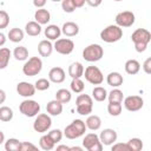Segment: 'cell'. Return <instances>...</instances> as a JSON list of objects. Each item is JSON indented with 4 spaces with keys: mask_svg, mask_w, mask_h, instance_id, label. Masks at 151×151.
I'll use <instances>...</instances> for the list:
<instances>
[{
    "mask_svg": "<svg viewBox=\"0 0 151 151\" xmlns=\"http://www.w3.org/2000/svg\"><path fill=\"white\" fill-rule=\"evenodd\" d=\"M25 31L28 35L31 37H35V35H39L40 32H41V25L38 24L37 21H28L25 26Z\"/></svg>",
    "mask_w": 151,
    "mask_h": 151,
    "instance_id": "obj_25",
    "label": "cell"
},
{
    "mask_svg": "<svg viewBox=\"0 0 151 151\" xmlns=\"http://www.w3.org/2000/svg\"><path fill=\"white\" fill-rule=\"evenodd\" d=\"M4 142H5V134H4V132L0 130V145H1Z\"/></svg>",
    "mask_w": 151,
    "mask_h": 151,
    "instance_id": "obj_52",
    "label": "cell"
},
{
    "mask_svg": "<svg viewBox=\"0 0 151 151\" xmlns=\"http://www.w3.org/2000/svg\"><path fill=\"white\" fill-rule=\"evenodd\" d=\"M5 42H6V35L0 32V46L5 45Z\"/></svg>",
    "mask_w": 151,
    "mask_h": 151,
    "instance_id": "obj_50",
    "label": "cell"
},
{
    "mask_svg": "<svg viewBox=\"0 0 151 151\" xmlns=\"http://www.w3.org/2000/svg\"><path fill=\"white\" fill-rule=\"evenodd\" d=\"M136 17L131 11H124L116 15V24L119 27H130L134 24Z\"/></svg>",
    "mask_w": 151,
    "mask_h": 151,
    "instance_id": "obj_12",
    "label": "cell"
},
{
    "mask_svg": "<svg viewBox=\"0 0 151 151\" xmlns=\"http://www.w3.org/2000/svg\"><path fill=\"white\" fill-rule=\"evenodd\" d=\"M76 107L77 112L81 116H87L92 112L93 101L88 94H79L76 99Z\"/></svg>",
    "mask_w": 151,
    "mask_h": 151,
    "instance_id": "obj_5",
    "label": "cell"
},
{
    "mask_svg": "<svg viewBox=\"0 0 151 151\" xmlns=\"http://www.w3.org/2000/svg\"><path fill=\"white\" fill-rule=\"evenodd\" d=\"M53 51V45L51 44L50 40H41L38 44V52L41 57H50Z\"/></svg>",
    "mask_w": 151,
    "mask_h": 151,
    "instance_id": "obj_21",
    "label": "cell"
},
{
    "mask_svg": "<svg viewBox=\"0 0 151 151\" xmlns=\"http://www.w3.org/2000/svg\"><path fill=\"white\" fill-rule=\"evenodd\" d=\"M65 71L61 68V67H53L48 72V80L52 81V83H55V84H60L65 80Z\"/></svg>",
    "mask_w": 151,
    "mask_h": 151,
    "instance_id": "obj_16",
    "label": "cell"
},
{
    "mask_svg": "<svg viewBox=\"0 0 151 151\" xmlns=\"http://www.w3.org/2000/svg\"><path fill=\"white\" fill-rule=\"evenodd\" d=\"M99 139L103 145H112L117 140V132L113 129H104L100 132Z\"/></svg>",
    "mask_w": 151,
    "mask_h": 151,
    "instance_id": "obj_15",
    "label": "cell"
},
{
    "mask_svg": "<svg viewBox=\"0 0 151 151\" xmlns=\"http://www.w3.org/2000/svg\"><path fill=\"white\" fill-rule=\"evenodd\" d=\"M8 39L12 42H20L24 39V31L20 29V28H18V27H14V28L9 29V32H8Z\"/></svg>",
    "mask_w": 151,
    "mask_h": 151,
    "instance_id": "obj_29",
    "label": "cell"
},
{
    "mask_svg": "<svg viewBox=\"0 0 151 151\" xmlns=\"http://www.w3.org/2000/svg\"><path fill=\"white\" fill-rule=\"evenodd\" d=\"M61 34V29L57 25H48L45 28V37L48 40H57Z\"/></svg>",
    "mask_w": 151,
    "mask_h": 151,
    "instance_id": "obj_23",
    "label": "cell"
},
{
    "mask_svg": "<svg viewBox=\"0 0 151 151\" xmlns=\"http://www.w3.org/2000/svg\"><path fill=\"white\" fill-rule=\"evenodd\" d=\"M20 144L19 139L17 138H9L5 142V150L6 151H20Z\"/></svg>",
    "mask_w": 151,
    "mask_h": 151,
    "instance_id": "obj_35",
    "label": "cell"
},
{
    "mask_svg": "<svg viewBox=\"0 0 151 151\" xmlns=\"http://www.w3.org/2000/svg\"><path fill=\"white\" fill-rule=\"evenodd\" d=\"M143 70H144L145 73H147V74L151 73V58H147V59L144 61V64H143Z\"/></svg>",
    "mask_w": 151,
    "mask_h": 151,
    "instance_id": "obj_45",
    "label": "cell"
},
{
    "mask_svg": "<svg viewBox=\"0 0 151 151\" xmlns=\"http://www.w3.org/2000/svg\"><path fill=\"white\" fill-rule=\"evenodd\" d=\"M13 119V110L8 106H1L0 107V120L1 122H11Z\"/></svg>",
    "mask_w": 151,
    "mask_h": 151,
    "instance_id": "obj_33",
    "label": "cell"
},
{
    "mask_svg": "<svg viewBox=\"0 0 151 151\" xmlns=\"http://www.w3.org/2000/svg\"><path fill=\"white\" fill-rule=\"evenodd\" d=\"M92 97L97 101H104L107 98V91L101 86H96L92 90Z\"/></svg>",
    "mask_w": 151,
    "mask_h": 151,
    "instance_id": "obj_31",
    "label": "cell"
},
{
    "mask_svg": "<svg viewBox=\"0 0 151 151\" xmlns=\"http://www.w3.org/2000/svg\"><path fill=\"white\" fill-rule=\"evenodd\" d=\"M103 55H104V50L98 44H91L87 47H85L83 51V58L88 63L98 61L103 58Z\"/></svg>",
    "mask_w": 151,
    "mask_h": 151,
    "instance_id": "obj_4",
    "label": "cell"
},
{
    "mask_svg": "<svg viewBox=\"0 0 151 151\" xmlns=\"http://www.w3.org/2000/svg\"><path fill=\"white\" fill-rule=\"evenodd\" d=\"M37 150H38V146H35L32 143L22 142L20 144V151H37Z\"/></svg>",
    "mask_w": 151,
    "mask_h": 151,
    "instance_id": "obj_43",
    "label": "cell"
},
{
    "mask_svg": "<svg viewBox=\"0 0 151 151\" xmlns=\"http://www.w3.org/2000/svg\"><path fill=\"white\" fill-rule=\"evenodd\" d=\"M71 150H77V151H81L83 149L81 147H79V146H73V147H70V151Z\"/></svg>",
    "mask_w": 151,
    "mask_h": 151,
    "instance_id": "obj_53",
    "label": "cell"
},
{
    "mask_svg": "<svg viewBox=\"0 0 151 151\" xmlns=\"http://www.w3.org/2000/svg\"><path fill=\"white\" fill-rule=\"evenodd\" d=\"M17 92L19 96L21 97H25V98H28V97H32L34 96L35 93V87L33 84L31 83H27V81H21L17 85Z\"/></svg>",
    "mask_w": 151,
    "mask_h": 151,
    "instance_id": "obj_14",
    "label": "cell"
},
{
    "mask_svg": "<svg viewBox=\"0 0 151 151\" xmlns=\"http://www.w3.org/2000/svg\"><path fill=\"white\" fill-rule=\"evenodd\" d=\"M54 145H55V143L51 139V137H50L48 134H44V136H41L40 139H39V146H40L42 150H45V151L53 150Z\"/></svg>",
    "mask_w": 151,
    "mask_h": 151,
    "instance_id": "obj_28",
    "label": "cell"
},
{
    "mask_svg": "<svg viewBox=\"0 0 151 151\" xmlns=\"http://www.w3.org/2000/svg\"><path fill=\"white\" fill-rule=\"evenodd\" d=\"M139 70H140V64L136 59H130L125 63V71L127 74H131V76L137 74Z\"/></svg>",
    "mask_w": 151,
    "mask_h": 151,
    "instance_id": "obj_26",
    "label": "cell"
},
{
    "mask_svg": "<svg viewBox=\"0 0 151 151\" xmlns=\"http://www.w3.org/2000/svg\"><path fill=\"white\" fill-rule=\"evenodd\" d=\"M86 131V125L85 122L81 119H74L70 125H67L64 130V136L68 139H76L81 137Z\"/></svg>",
    "mask_w": 151,
    "mask_h": 151,
    "instance_id": "obj_2",
    "label": "cell"
},
{
    "mask_svg": "<svg viewBox=\"0 0 151 151\" xmlns=\"http://www.w3.org/2000/svg\"><path fill=\"white\" fill-rule=\"evenodd\" d=\"M109 101L111 103H122L124 99V94L119 88H113L109 94H107Z\"/></svg>",
    "mask_w": 151,
    "mask_h": 151,
    "instance_id": "obj_34",
    "label": "cell"
},
{
    "mask_svg": "<svg viewBox=\"0 0 151 151\" xmlns=\"http://www.w3.org/2000/svg\"><path fill=\"white\" fill-rule=\"evenodd\" d=\"M143 105H144V100L139 96H129L124 99V106L130 112L140 110L143 107Z\"/></svg>",
    "mask_w": 151,
    "mask_h": 151,
    "instance_id": "obj_13",
    "label": "cell"
},
{
    "mask_svg": "<svg viewBox=\"0 0 151 151\" xmlns=\"http://www.w3.org/2000/svg\"><path fill=\"white\" fill-rule=\"evenodd\" d=\"M11 58V51L7 47H1L0 48V70H4L8 66Z\"/></svg>",
    "mask_w": 151,
    "mask_h": 151,
    "instance_id": "obj_27",
    "label": "cell"
},
{
    "mask_svg": "<svg viewBox=\"0 0 151 151\" xmlns=\"http://www.w3.org/2000/svg\"><path fill=\"white\" fill-rule=\"evenodd\" d=\"M131 40L134 44V48L137 52L142 53L146 50L150 40H151V33L145 29V28H137L132 35H131Z\"/></svg>",
    "mask_w": 151,
    "mask_h": 151,
    "instance_id": "obj_1",
    "label": "cell"
},
{
    "mask_svg": "<svg viewBox=\"0 0 151 151\" xmlns=\"http://www.w3.org/2000/svg\"><path fill=\"white\" fill-rule=\"evenodd\" d=\"M46 1H47V0H33V5H34L37 8H42V7L46 5Z\"/></svg>",
    "mask_w": 151,
    "mask_h": 151,
    "instance_id": "obj_46",
    "label": "cell"
},
{
    "mask_svg": "<svg viewBox=\"0 0 151 151\" xmlns=\"http://www.w3.org/2000/svg\"><path fill=\"white\" fill-rule=\"evenodd\" d=\"M70 86H71V90H72L73 92H76V93H81V92L84 91V88H85L84 81H83L80 78H74V79H72Z\"/></svg>",
    "mask_w": 151,
    "mask_h": 151,
    "instance_id": "obj_36",
    "label": "cell"
},
{
    "mask_svg": "<svg viewBox=\"0 0 151 151\" xmlns=\"http://www.w3.org/2000/svg\"><path fill=\"white\" fill-rule=\"evenodd\" d=\"M106 81L112 87H119L120 85H123L124 79H123V76L120 73H118V72H111V73L107 74Z\"/></svg>",
    "mask_w": 151,
    "mask_h": 151,
    "instance_id": "obj_22",
    "label": "cell"
},
{
    "mask_svg": "<svg viewBox=\"0 0 151 151\" xmlns=\"http://www.w3.org/2000/svg\"><path fill=\"white\" fill-rule=\"evenodd\" d=\"M112 151H130V147L127 144L123 143H117L112 145Z\"/></svg>",
    "mask_w": 151,
    "mask_h": 151,
    "instance_id": "obj_44",
    "label": "cell"
},
{
    "mask_svg": "<svg viewBox=\"0 0 151 151\" xmlns=\"http://www.w3.org/2000/svg\"><path fill=\"white\" fill-rule=\"evenodd\" d=\"M72 2H73V5H74L76 8H80V7L84 6V4L86 2V0H72Z\"/></svg>",
    "mask_w": 151,
    "mask_h": 151,
    "instance_id": "obj_48",
    "label": "cell"
},
{
    "mask_svg": "<svg viewBox=\"0 0 151 151\" xmlns=\"http://www.w3.org/2000/svg\"><path fill=\"white\" fill-rule=\"evenodd\" d=\"M71 98H72V94H71V92H70L68 90H66V88H60V90H58L57 93H55V99L59 100L61 104L70 103Z\"/></svg>",
    "mask_w": 151,
    "mask_h": 151,
    "instance_id": "obj_30",
    "label": "cell"
},
{
    "mask_svg": "<svg viewBox=\"0 0 151 151\" xmlns=\"http://www.w3.org/2000/svg\"><path fill=\"white\" fill-rule=\"evenodd\" d=\"M50 85H51V83H50L48 79H46V78H40V79H38V80L35 81L34 87H35V90H38V91H45V90H48V88H50Z\"/></svg>",
    "mask_w": 151,
    "mask_h": 151,
    "instance_id": "obj_39",
    "label": "cell"
},
{
    "mask_svg": "<svg viewBox=\"0 0 151 151\" xmlns=\"http://www.w3.org/2000/svg\"><path fill=\"white\" fill-rule=\"evenodd\" d=\"M52 1H54V2H58V1H61V0H52Z\"/></svg>",
    "mask_w": 151,
    "mask_h": 151,
    "instance_id": "obj_54",
    "label": "cell"
},
{
    "mask_svg": "<svg viewBox=\"0 0 151 151\" xmlns=\"http://www.w3.org/2000/svg\"><path fill=\"white\" fill-rule=\"evenodd\" d=\"M13 55H14V58L17 60L24 61V60H26L28 58V51H27V48L25 46H18V47L14 48Z\"/></svg>",
    "mask_w": 151,
    "mask_h": 151,
    "instance_id": "obj_32",
    "label": "cell"
},
{
    "mask_svg": "<svg viewBox=\"0 0 151 151\" xmlns=\"http://www.w3.org/2000/svg\"><path fill=\"white\" fill-rule=\"evenodd\" d=\"M103 0H86V2L91 6V7H98L101 4Z\"/></svg>",
    "mask_w": 151,
    "mask_h": 151,
    "instance_id": "obj_47",
    "label": "cell"
},
{
    "mask_svg": "<svg viewBox=\"0 0 151 151\" xmlns=\"http://www.w3.org/2000/svg\"><path fill=\"white\" fill-rule=\"evenodd\" d=\"M83 74H84V66L81 65V63L76 61L68 66V76L72 79L80 78V77H83Z\"/></svg>",
    "mask_w": 151,
    "mask_h": 151,
    "instance_id": "obj_18",
    "label": "cell"
},
{
    "mask_svg": "<svg viewBox=\"0 0 151 151\" xmlns=\"http://www.w3.org/2000/svg\"><path fill=\"white\" fill-rule=\"evenodd\" d=\"M34 19H35V21H37L38 24H40V25H46V24L51 20V14H50V12H48L47 9H45V8H39V9H37L35 13H34Z\"/></svg>",
    "mask_w": 151,
    "mask_h": 151,
    "instance_id": "obj_20",
    "label": "cell"
},
{
    "mask_svg": "<svg viewBox=\"0 0 151 151\" xmlns=\"http://www.w3.org/2000/svg\"><path fill=\"white\" fill-rule=\"evenodd\" d=\"M42 68V61L39 57H32L29 58L22 66V72L27 77H34L38 73H40Z\"/></svg>",
    "mask_w": 151,
    "mask_h": 151,
    "instance_id": "obj_6",
    "label": "cell"
},
{
    "mask_svg": "<svg viewBox=\"0 0 151 151\" xmlns=\"http://www.w3.org/2000/svg\"><path fill=\"white\" fill-rule=\"evenodd\" d=\"M61 33H64L66 37H74L79 33V26L76 22L67 21L61 27Z\"/></svg>",
    "mask_w": 151,
    "mask_h": 151,
    "instance_id": "obj_17",
    "label": "cell"
},
{
    "mask_svg": "<svg viewBox=\"0 0 151 151\" xmlns=\"http://www.w3.org/2000/svg\"><path fill=\"white\" fill-rule=\"evenodd\" d=\"M107 111L113 117L119 116L122 113V103H111V101H109Z\"/></svg>",
    "mask_w": 151,
    "mask_h": 151,
    "instance_id": "obj_37",
    "label": "cell"
},
{
    "mask_svg": "<svg viewBox=\"0 0 151 151\" xmlns=\"http://www.w3.org/2000/svg\"><path fill=\"white\" fill-rule=\"evenodd\" d=\"M53 48L60 53V54H64V55H67V54H71L73 48H74V42L71 40V39H67V38H63V39H57L55 42H54V46Z\"/></svg>",
    "mask_w": 151,
    "mask_h": 151,
    "instance_id": "obj_11",
    "label": "cell"
},
{
    "mask_svg": "<svg viewBox=\"0 0 151 151\" xmlns=\"http://www.w3.org/2000/svg\"><path fill=\"white\" fill-rule=\"evenodd\" d=\"M113 1H123V0H113Z\"/></svg>",
    "mask_w": 151,
    "mask_h": 151,
    "instance_id": "obj_55",
    "label": "cell"
},
{
    "mask_svg": "<svg viewBox=\"0 0 151 151\" xmlns=\"http://www.w3.org/2000/svg\"><path fill=\"white\" fill-rule=\"evenodd\" d=\"M83 146L88 151H101L103 144L100 143L99 136L96 133H87L83 139Z\"/></svg>",
    "mask_w": 151,
    "mask_h": 151,
    "instance_id": "obj_10",
    "label": "cell"
},
{
    "mask_svg": "<svg viewBox=\"0 0 151 151\" xmlns=\"http://www.w3.org/2000/svg\"><path fill=\"white\" fill-rule=\"evenodd\" d=\"M9 24V15L6 11L0 9V29L6 28Z\"/></svg>",
    "mask_w": 151,
    "mask_h": 151,
    "instance_id": "obj_41",
    "label": "cell"
},
{
    "mask_svg": "<svg viewBox=\"0 0 151 151\" xmlns=\"http://www.w3.org/2000/svg\"><path fill=\"white\" fill-rule=\"evenodd\" d=\"M83 76L92 85H100L104 81V76L97 66H87Z\"/></svg>",
    "mask_w": 151,
    "mask_h": 151,
    "instance_id": "obj_7",
    "label": "cell"
},
{
    "mask_svg": "<svg viewBox=\"0 0 151 151\" xmlns=\"http://www.w3.org/2000/svg\"><path fill=\"white\" fill-rule=\"evenodd\" d=\"M6 100V93L4 90H0V104H2Z\"/></svg>",
    "mask_w": 151,
    "mask_h": 151,
    "instance_id": "obj_49",
    "label": "cell"
},
{
    "mask_svg": "<svg viewBox=\"0 0 151 151\" xmlns=\"http://www.w3.org/2000/svg\"><path fill=\"white\" fill-rule=\"evenodd\" d=\"M46 111L51 116H59L63 112V104L59 100H57V99L51 100L46 105Z\"/></svg>",
    "mask_w": 151,
    "mask_h": 151,
    "instance_id": "obj_19",
    "label": "cell"
},
{
    "mask_svg": "<svg viewBox=\"0 0 151 151\" xmlns=\"http://www.w3.org/2000/svg\"><path fill=\"white\" fill-rule=\"evenodd\" d=\"M51 125H52L51 117L46 113H40V114H37V118L33 123V129L39 133H44L51 127Z\"/></svg>",
    "mask_w": 151,
    "mask_h": 151,
    "instance_id": "obj_9",
    "label": "cell"
},
{
    "mask_svg": "<svg viewBox=\"0 0 151 151\" xmlns=\"http://www.w3.org/2000/svg\"><path fill=\"white\" fill-rule=\"evenodd\" d=\"M122 37H123V29L117 25H109L100 32V39L109 44L120 40Z\"/></svg>",
    "mask_w": 151,
    "mask_h": 151,
    "instance_id": "obj_3",
    "label": "cell"
},
{
    "mask_svg": "<svg viewBox=\"0 0 151 151\" xmlns=\"http://www.w3.org/2000/svg\"><path fill=\"white\" fill-rule=\"evenodd\" d=\"M61 8H63V11L66 12V13H72V12H74V9H76V7H74L72 0H61Z\"/></svg>",
    "mask_w": 151,
    "mask_h": 151,
    "instance_id": "obj_42",
    "label": "cell"
},
{
    "mask_svg": "<svg viewBox=\"0 0 151 151\" xmlns=\"http://www.w3.org/2000/svg\"><path fill=\"white\" fill-rule=\"evenodd\" d=\"M57 150H58V151H60V150L70 151V147H68V146H66V145H59V146H57Z\"/></svg>",
    "mask_w": 151,
    "mask_h": 151,
    "instance_id": "obj_51",
    "label": "cell"
},
{
    "mask_svg": "<svg viewBox=\"0 0 151 151\" xmlns=\"http://www.w3.org/2000/svg\"><path fill=\"white\" fill-rule=\"evenodd\" d=\"M19 110L26 117H35L40 111V105L35 100L26 99L20 104Z\"/></svg>",
    "mask_w": 151,
    "mask_h": 151,
    "instance_id": "obj_8",
    "label": "cell"
},
{
    "mask_svg": "<svg viewBox=\"0 0 151 151\" xmlns=\"http://www.w3.org/2000/svg\"><path fill=\"white\" fill-rule=\"evenodd\" d=\"M85 125H86V129H90L92 131H96L98 129H100L101 126V119L96 116V114H92V116H88L86 122H85Z\"/></svg>",
    "mask_w": 151,
    "mask_h": 151,
    "instance_id": "obj_24",
    "label": "cell"
},
{
    "mask_svg": "<svg viewBox=\"0 0 151 151\" xmlns=\"http://www.w3.org/2000/svg\"><path fill=\"white\" fill-rule=\"evenodd\" d=\"M50 137H51V139L57 144V143H59L61 139H63V132H61V130H59V129H54V130H51L48 133H47Z\"/></svg>",
    "mask_w": 151,
    "mask_h": 151,
    "instance_id": "obj_40",
    "label": "cell"
},
{
    "mask_svg": "<svg viewBox=\"0 0 151 151\" xmlns=\"http://www.w3.org/2000/svg\"><path fill=\"white\" fill-rule=\"evenodd\" d=\"M130 147V151H140L143 149V142L139 138H131L126 143Z\"/></svg>",
    "mask_w": 151,
    "mask_h": 151,
    "instance_id": "obj_38",
    "label": "cell"
}]
</instances>
